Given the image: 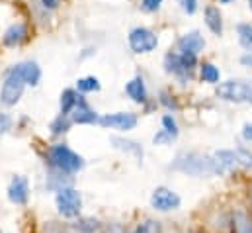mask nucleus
I'll return each mask as SVG.
<instances>
[{"mask_svg":"<svg viewBox=\"0 0 252 233\" xmlns=\"http://www.w3.org/2000/svg\"><path fill=\"white\" fill-rule=\"evenodd\" d=\"M18 73L22 75V78L26 80V84H37L39 82V78H41V71H39V67L35 65V63H20L18 67Z\"/></svg>","mask_w":252,"mask_h":233,"instance_id":"13","label":"nucleus"},{"mask_svg":"<svg viewBox=\"0 0 252 233\" xmlns=\"http://www.w3.org/2000/svg\"><path fill=\"white\" fill-rule=\"evenodd\" d=\"M251 204H252V190H251Z\"/></svg>","mask_w":252,"mask_h":233,"instance_id":"35","label":"nucleus"},{"mask_svg":"<svg viewBox=\"0 0 252 233\" xmlns=\"http://www.w3.org/2000/svg\"><path fill=\"white\" fill-rule=\"evenodd\" d=\"M24 88H26V80L22 78V75L18 73V69L14 67V69L8 73V77H6L4 84H2V90H0V100H2V104L14 106V104L20 100Z\"/></svg>","mask_w":252,"mask_h":233,"instance_id":"5","label":"nucleus"},{"mask_svg":"<svg viewBox=\"0 0 252 233\" xmlns=\"http://www.w3.org/2000/svg\"><path fill=\"white\" fill-rule=\"evenodd\" d=\"M243 137L252 143V123H247V125L243 127Z\"/></svg>","mask_w":252,"mask_h":233,"instance_id":"32","label":"nucleus"},{"mask_svg":"<svg viewBox=\"0 0 252 233\" xmlns=\"http://www.w3.org/2000/svg\"><path fill=\"white\" fill-rule=\"evenodd\" d=\"M66 116H59L55 121H53V125H51V129H53V133L55 135H59V133H64L66 129H68V121L64 119Z\"/></svg>","mask_w":252,"mask_h":233,"instance_id":"24","label":"nucleus"},{"mask_svg":"<svg viewBox=\"0 0 252 233\" xmlns=\"http://www.w3.org/2000/svg\"><path fill=\"white\" fill-rule=\"evenodd\" d=\"M180 61H182V65L191 71L193 67H195V63H197V55H193V53H188V51H184L182 55H180Z\"/></svg>","mask_w":252,"mask_h":233,"instance_id":"27","label":"nucleus"},{"mask_svg":"<svg viewBox=\"0 0 252 233\" xmlns=\"http://www.w3.org/2000/svg\"><path fill=\"white\" fill-rule=\"evenodd\" d=\"M129 45L135 53H149L153 49H157L158 45V39L157 36L147 30V28H135L131 34H129Z\"/></svg>","mask_w":252,"mask_h":233,"instance_id":"6","label":"nucleus"},{"mask_svg":"<svg viewBox=\"0 0 252 233\" xmlns=\"http://www.w3.org/2000/svg\"><path fill=\"white\" fill-rule=\"evenodd\" d=\"M164 65H166V71H168V73L180 77L184 82H186V78H189V71L182 65L180 55H176V53H168L166 59H164Z\"/></svg>","mask_w":252,"mask_h":233,"instance_id":"12","label":"nucleus"},{"mask_svg":"<svg viewBox=\"0 0 252 233\" xmlns=\"http://www.w3.org/2000/svg\"><path fill=\"white\" fill-rule=\"evenodd\" d=\"M239 39H241V45L252 53V26L251 24H241L239 26Z\"/></svg>","mask_w":252,"mask_h":233,"instance_id":"20","label":"nucleus"},{"mask_svg":"<svg viewBox=\"0 0 252 233\" xmlns=\"http://www.w3.org/2000/svg\"><path fill=\"white\" fill-rule=\"evenodd\" d=\"M72 121H74V123H96V121H98L96 112L84 102L82 96H78V102H76V106H74Z\"/></svg>","mask_w":252,"mask_h":233,"instance_id":"10","label":"nucleus"},{"mask_svg":"<svg viewBox=\"0 0 252 233\" xmlns=\"http://www.w3.org/2000/svg\"><path fill=\"white\" fill-rule=\"evenodd\" d=\"M221 2H231V0H221Z\"/></svg>","mask_w":252,"mask_h":233,"instance_id":"36","label":"nucleus"},{"mask_svg":"<svg viewBox=\"0 0 252 233\" xmlns=\"http://www.w3.org/2000/svg\"><path fill=\"white\" fill-rule=\"evenodd\" d=\"M251 4H252V0H251Z\"/></svg>","mask_w":252,"mask_h":233,"instance_id":"37","label":"nucleus"},{"mask_svg":"<svg viewBox=\"0 0 252 233\" xmlns=\"http://www.w3.org/2000/svg\"><path fill=\"white\" fill-rule=\"evenodd\" d=\"M241 61H243L245 65H251V67H252V57H251V55H245V57L241 59Z\"/></svg>","mask_w":252,"mask_h":233,"instance_id":"34","label":"nucleus"},{"mask_svg":"<svg viewBox=\"0 0 252 233\" xmlns=\"http://www.w3.org/2000/svg\"><path fill=\"white\" fill-rule=\"evenodd\" d=\"M205 24H207V28L213 34L221 36V32H223V20H221L219 8H215V6H207L205 8Z\"/></svg>","mask_w":252,"mask_h":233,"instance_id":"14","label":"nucleus"},{"mask_svg":"<svg viewBox=\"0 0 252 233\" xmlns=\"http://www.w3.org/2000/svg\"><path fill=\"white\" fill-rule=\"evenodd\" d=\"M180 196L176 192H172L170 188H157L151 196V206L157 210V212H170V210H178L180 208Z\"/></svg>","mask_w":252,"mask_h":233,"instance_id":"7","label":"nucleus"},{"mask_svg":"<svg viewBox=\"0 0 252 233\" xmlns=\"http://www.w3.org/2000/svg\"><path fill=\"white\" fill-rule=\"evenodd\" d=\"M133 233H155V222H145V224H141Z\"/></svg>","mask_w":252,"mask_h":233,"instance_id":"31","label":"nucleus"},{"mask_svg":"<svg viewBox=\"0 0 252 233\" xmlns=\"http://www.w3.org/2000/svg\"><path fill=\"white\" fill-rule=\"evenodd\" d=\"M76 86H78L80 92H94V90H100V82H98L96 77H84V78H80V80L76 82Z\"/></svg>","mask_w":252,"mask_h":233,"instance_id":"22","label":"nucleus"},{"mask_svg":"<svg viewBox=\"0 0 252 233\" xmlns=\"http://www.w3.org/2000/svg\"><path fill=\"white\" fill-rule=\"evenodd\" d=\"M233 230L235 233H252V222L245 212H237L233 218Z\"/></svg>","mask_w":252,"mask_h":233,"instance_id":"18","label":"nucleus"},{"mask_svg":"<svg viewBox=\"0 0 252 233\" xmlns=\"http://www.w3.org/2000/svg\"><path fill=\"white\" fill-rule=\"evenodd\" d=\"M78 102V94L72 88H66L61 94V116H68Z\"/></svg>","mask_w":252,"mask_h":233,"instance_id":"17","label":"nucleus"},{"mask_svg":"<svg viewBox=\"0 0 252 233\" xmlns=\"http://www.w3.org/2000/svg\"><path fill=\"white\" fill-rule=\"evenodd\" d=\"M59 2H61V0H41V4H43L45 8H49V10L57 8V6H59Z\"/></svg>","mask_w":252,"mask_h":233,"instance_id":"33","label":"nucleus"},{"mask_svg":"<svg viewBox=\"0 0 252 233\" xmlns=\"http://www.w3.org/2000/svg\"><path fill=\"white\" fill-rule=\"evenodd\" d=\"M104 127H112V129H133L137 125V116L131 114V112H118V114H110V116H104L98 119Z\"/></svg>","mask_w":252,"mask_h":233,"instance_id":"8","label":"nucleus"},{"mask_svg":"<svg viewBox=\"0 0 252 233\" xmlns=\"http://www.w3.org/2000/svg\"><path fill=\"white\" fill-rule=\"evenodd\" d=\"M26 36H28L26 26H24V24H14V26H10V28L6 30V34H4V43H6V45H18V43H22V41L26 39Z\"/></svg>","mask_w":252,"mask_h":233,"instance_id":"15","label":"nucleus"},{"mask_svg":"<svg viewBox=\"0 0 252 233\" xmlns=\"http://www.w3.org/2000/svg\"><path fill=\"white\" fill-rule=\"evenodd\" d=\"M8 198L12 204H18V206H24L30 198V184H28V178L24 176H14L10 186H8Z\"/></svg>","mask_w":252,"mask_h":233,"instance_id":"9","label":"nucleus"},{"mask_svg":"<svg viewBox=\"0 0 252 233\" xmlns=\"http://www.w3.org/2000/svg\"><path fill=\"white\" fill-rule=\"evenodd\" d=\"M235 153H237L241 165H245V167L252 169V153H249L247 149H239V151H235Z\"/></svg>","mask_w":252,"mask_h":233,"instance_id":"26","label":"nucleus"},{"mask_svg":"<svg viewBox=\"0 0 252 233\" xmlns=\"http://www.w3.org/2000/svg\"><path fill=\"white\" fill-rule=\"evenodd\" d=\"M47 157H49V163H51L57 171H61V173L72 175V173H78V171L84 167V159H82L78 153H74L70 147L63 145V143L53 145V147L49 149Z\"/></svg>","mask_w":252,"mask_h":233,"instance_id":"1","label":"nucleus"},{"mask_svg":"<svg viewBox=\"0 0 252 233\" xmlns=\"http://www.w3.org/2000/svg\"><path fill=\"white\" fill-rule=\"evenodd\" d=\"M55 202H57L59 214L64 216V218H76L80 214V208H82L80 192L74 190V188H70V186H63V188L57 190Z\"/></svg>","mask_w":252,"mask_h":233,"instance_id":"4","label":"nucleus"},{"mask_svg":"<svg viewBox=\"0 0 252 233\" xmlns=\"http://www.w3.org/2000/svg\"><path fill=\"white\" fill-rule=\"evenodd\" d=\"M172 167L178 169V171H182V173H188V175H191V176L217 175V173H215L213 159H211V157H203V155H199V153H184V155H178V159L174 161Z\"/></svg>","mask_w":252,"mask_h":233,"instance_id":"2","label":"nucleus"},{"mask_svg":"<svg viewBox=\"0 0 252 233\" xmlns=\"http://www.w3.org/2000/svg\"><path fill=\"white\" fill-rule=\"evenodd\" d=\"M178 45H180L182 53H184V51H188V53L197 55V53L203 49L205 41H203V38H201V34H199V32H189V34H186V36L178 41Z\"/></svg>","mask_w":252,"mask_h":233,"instance_id":"11","label":"nucleus"},{"mask_svg":"<svg viewBox=\"0 0 252 233\" xmlns=\"http://www.w3.org/2000/svg\"><path fill=\"white\" fill-rule=\"evenodd\" d=\"M153 141H155V145H166V143H170V141H172V137H170L164 129H160V131L153 137Z\"/></svg>","mask_w":252,"mask_h":233,"instance_id":"29","label":"nucleus"},{"mask_svg":"<svg viewBox=\"0 0 252 233\" xmlns=\"http://www.w3.org/2000/svg\"><path fill=\"white\" fill-rule=\"evenodd\" d=\"M201 78L205 82H213V84L219 82V69L215 65H211V63H205L201 67Z\"/></svg>","mask_w":252,"mask_h":233,"instance_id":"21","label":"nucleus"},{"mask_svg":"<svg viewBox=\"0 0 252 233\" xmlns=\"http://www.w3.org/2000/svg\"><path fill=\"white\" fill-rule=\"evenodd\" d=\"M217 96L229 102H249L252 104V84L243 80H227L217 86Z\"/></svg>","mask_w":252,"mask_h":233,"instance_id":"3","label":"nucleus"},{"mask_svg":"<svg viewBox=\"0 0 252 233\" xmlns=\"http://www.w3.org/2000/svg\"><path fill=\"white\" fill-rule=\"evenodd\" d=\"M178 2H180L182 10H184L186 14H193L195 8H197V0H178Z\"/></svg>","mask_w":252,"mask_h":233,"instance_id":"30","label":"nucleus"},{"mask_svg":"<svg viewBox=\"0 0 252 233\" xmlns=\"http://www.w3.org/2000/svg\"><path fill=\"white\" fill-rule=\"evenodd\" d=\"M112 141L118 143V145H116L118 149H124V151H129V153H135V157H137L139 161L143 159V149H141L135 141H126V139H120V137H114Z\"/></svg>","mask_w":252,"mask_h":233,"instance_id":"19","label":"nucleus"},{"mask_svg":"<svg viewBox=\"0 0 252 233\" xmlns=\"http://www.w3.org/2000/svg\"><path fill=\"white\" fill-rule=\"evenodd\" d=\"M160 4H162V0H141V8L145 12H157L160 8Z\"/></svg>","mask_w":252,"mask_h":233,"instance_id":"28","label":"nucleus"},{"mask_svg":"<svg viewBox=\"0 0 252 233\" xmlns=\"http://www.w3.org/2000/svg\"><path fill=\"white\" fill-rule=\"evenodd\" d=\"M78 230L82 233H94L98 230V222H96V220H82V222L78 224Z\"/></svg>","mask_w":252,"mask_h":233,"instance_id":"25","label":"nucleus"},{"mask_svg":"<svg viewBox=\"0 0 252 233\" xmlns=\"http://www.w3.org/2000/svg\"><path fill=\"white\" fill-rule=\"evenodd\" d=\"M126 90H127V94H129L135 102H139V104L147 100V90H145V82H143L141 77H137V78H133L131 82H127Z\"/></svg>","mask_w":252,"mask_h":233,"instance_id":"16","label":"nucleus"},{"mask_svg":"<svg viewBox=\"0 0 252 233\" xmlns=\"http://www.w3.org/2000/svg\"><path fill=\"white\" fill-rule=\"evenodd\" d=\"M162 127H164V131H166L172 139H176V137H178V125H176V121H174V117L172 116L162 117Z\"/></svg>","mask_w":252,"mask_h":233,"instance_id":"23","label":"nucleus"}]
</instances>
